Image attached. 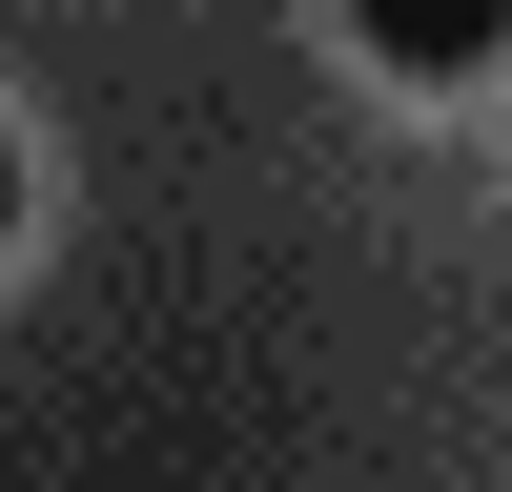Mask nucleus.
I'll use <instances>...</instances> for the list:
<instances>
[{
    "label": "nucleus",
    "mask_w": 512,
    "mask_h": 492,
    "mask_svg": "<svg viewBox=\"0 0 512 492\" xmlns=\"http://www.w3.org/2000/svg\"><path fill=\"white\" fill-rule=\"evenodd\" d=\"M349 41L390 82H492L512 62V0H349Z\"/></svg>",
    "instance_id": "obj_1"
},
{
    "label": "nucleus",
    "mask_w": 512,
    "mask_h": 492,
    "mask_svg": "<svg viewBox=\"0 0 512 492\" xmlns=\"http://www.w3.org/2000/svg\"><path fill=\"white\" fill-rule=\"evenodd\" d=\"M0 246H21V144H0Z\"/></svg>",
    "instance_id": "obj_2"
}]
</instances>
